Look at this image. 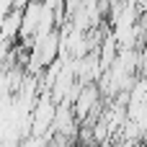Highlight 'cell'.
Here are the masks:
<instances>
[{"mask_svg":"<svg viewBox=\"0 0 147 147\" xmlns=\"http://www.w3.org/2000/svg\"><path fill=\"white\" fill-rule=\"evenodd\" d=\"M54 116H57V109H54V106H52V101L44 96V98H41V103H39V106H36V111H34L31 129H34L36 134H41L44 129L54 127Z\"/></svg>","mask_w":147,"mask_h":147,"instance_id":"1","label":"cell"}]
</instances>
